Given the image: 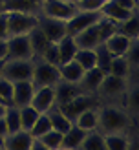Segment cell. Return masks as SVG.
<instances>
[{
	"label": "cell",
	"mask_w": 139,
	"mask_h": 150,
	"mask_svg": "<svg viewBox=\"0 0 139 150\" xmlns=\"http://www.w3.org/2000/svg\"><path fill=\"white\" fill-rule=\"evenodd\" d=\"M132 123V115L119 104H99L97 108V130L101 134L126 132Z\"/></svg>",
	"instance_id": "6da1fadb"
},
{
	"label": "cell",
	"mask_w": 139,
	"mask_h": 150,
	"mask_svg": "<svg viewBox=\"0 0 139 150\" xmlns=\"http://www.w3.org/2000/svg\"><path fill=\"white\" fill-rule=\"evenodd\" d=\"M33 75V59H4L0 77L11 82L17 81H31Z\"/></svg>",
	"instance_id": "7a4b0ae2"
},
{
	"label": "cell",
	"mask_w": 139,
	"mask_h": 150,
	"mask_svg": "<svg viewBox=\"0 0 139 150\" xmlns=\"http://www.w3.org/2000/svg\"><path fill=\"white\" fill-rule=\"evenodd\" d=\"M128 79H121V77H115L112 73H104V77H102L101 84L97 88V92L95 95L99 97V101H115V99H121L124 97L128 90Z\"/></svg>",
	"instance_id": "3957f363"
},
{
	"label": "cell",
	"mask_w": 139,
	"mask_h": 150,
	"mask_svg": "<svg viewBox=\"0 0 139 150\" xmlns=\"http://www.w3.org/2000/svg\"><path fill=\"white\" fill-rule=\"evenodd\" d=\"M7 15V33L9 37L28 35L39 24V13H22V11H9Z\"/></svg>",
	"instance_id": "277c9868"
},
{
	"label": "cell",
	"mask_w": 139,
	"mask_h": 150,
	"mask_svg": "<svg viewBox=\"0 0 139 150\" xmlns=\"http://www.w3.org/2000/svg\"><path fill=\"white\" fill-rule=\"evenodd\" d=\"M61 81V73H59V66L49 64L42 59H33V75L31 82L35 88L39 86H55Z\"/></svg>",
	"instance_id": "5b68a950"
},
{
	"label": "cell",
	"mask_w": 139,
	"mask_h": 150,
	"mask_svg": "<svg viewBox=\"0 0 139 150\" xmlns=\"http://www.w3.org/2000/svg\"><path fill=\"white\" fill-rule=\"evenodd\" d=\"M99 104H101V101H99V97L95 95V93L83 92V93H79L77 97H73L70 103H66V104H62V106H59V108H61L62 114L73 123L79 114H83V112L88 110V108L99 106Z\"/></svg>",
	"instance_id": "8992f818"
},
{
	"label": "cell",
	"mask_w": 139,
	"mask_h": 150,
	"mask_svg": "<svg viewBox=\"0 0 139 150\" xmlns=\"http://www.w3.org/2000/svg\"><path fill=\"white\" fill-rule=\"evenodd\" d=\"M79 9L75 4L66 2V0H44L39 7V15L44 17H51V18H59V20H70Z\"/></svg>",
	"instance_id": "52a82bcc"
},
{
	"label": "cell",
	"mask_w": 139,
	"mask_h": 150,
	"mask_svg": "<svg viewBox=\"0 0 139 150\" xmlns=\"http://www.w3.org/2000/svg\"><path fill=\"white\" fill-rule=\"evenodd\" d=\"M101 17H102L101 11H77L70 20H66V31L73 37L75 33L83 31L84 28L97 24Z\"/></svg>",
	"instance_id": "ba28073f"
},
{
	"label": "cell",
	"mask_w": 139,
	"mask_h": 150,
	"mask_svg": "<svg viewBox=\"0 0 139 150\" xmlns=\"http://www.w3.org/2000/svg\"><path fill=\"white\" fill-rule=\"evenodd\" d=\"M7 42V57L6 59H33L31 44H29L28 35H17L9 37L6 40Z\"/></svg>",
	"instance_id": "9c48e42d"
},
{
	"label": "cell",
	"mask_w": 139,
	"mask_h": 150,
	"mask_svg": "<svg viewBox=\"0 0 139 150\" xmlns=\"http://www.w3.org/2000/svg\"><path fill=\"white\" fill-rule=\"evenodd\" d=\"M39 28L44 31V35L48 37L49 42H59L64 35H68V31H66V22L64 20L51 18V17H44V15H39Z\"/></svg>",
	"instance_id": "30bf717a"
},
{
	"label": "cell",
	"mask_w": 139,
	"mask_h": 150,
	"mask_svg": "<svg viewBox=\"0 0 139 150\" xmlns=\"http://www.w3.org/2000/svg\"><path fill=\"white\" fill-rule=\"evenodd\" d=\"M29 104H31V106L39 112V114H46V112L55 104L53 86H39V88H35Z\"/></svg>",
	"instance_id": "8fae6325"
},
{
	"label": "cell",
	"mask_w": 139,
	"mask_h": 150,
	"mask_svg": "<svg viewBox=\"0 0 139 150\" xmlns=\"http://www.w3.org/2000/svg\"><path fill=\"white\" fill-rule=\"evenodd\" d=\"M53 92H55V104H57V106H62V104L70 103L73 97H77L79 93H83L84 90L80 88L79 82H68V81L61 79L53 86Z\"/></svg>",
	"instance_id": "7c38bea8"
},
{
	"label": "cell",
	"mask_w": 139,
	"mask_h": 150,
	"mask_svg": "<svg viewBox=\"0 0 139 150\" xmlns=\"http://www.w3.org/2000/svg\"><path fill=\"white\" fill-rule=\"evenodd\" d=\"M2 145L6 150H29V146H31V134L28 130L18 128V130L7 134L2 139Z\"/></svg>",
	"instance_id": "4fadbf2b"
},
{
	"label": "cell",
	"mask_w": 139,
	"mask_h": 150,
	"mask_svg": "<svg viewBox=\"0 0 139 150\" xmlns=\"http://www.w3.org/2000/svg\"><path fill=\"white\" fill-rule=\"evenodd\" d=\"M73 40H75V46L79 50H95L97 44H101L99 40V33H97V26H88L83 31H79L73 35Z\"/></svg>",
	"instance_id": "5bb4252c"
},
{
	"label": "cell",
	"mask_w": 139,
	"mask_h": 150,
	"mask_svg": "<svg viewBox=\"0 0 139 150\" xmlns=\"http://www.w3.org/2000/svg\"><path fill=\"white\" fill-rule=\"evenodd\" d=\"M33 82L31 81H17L13 82V104L15 106H26L31 101V95H33Z\"/></svg>",
	"instance_id": "9a60e30c"
},
{
	"label": "cell",
	"mask_w": 139,
	"mask_h": 150,
	"mask_svg": "<svg viewBox=\"0 0 139 150\" xmlns=\"http://www.w3.org/2000/svg\"><path fill=\"white\" fill-rule=\"evenodd\" d=\"M130 42H132L130 37H126L121 31H115L112 37H108L104 40V46L108 48L110 53H112V57H121V55H124L128 51Z\"/></svg>",
	"instance_id": "2e32d148"
},
{
	"label": "cell",
	"mask_w": 139,
	"mask_h": 150,
	"mask_svg": "<svg viewBox=\"0 0 139 150\" xmlns=\"http://www.w3.org/2000/svg\"><path fill=\"white\" fill-rule=\"evenodd\" d=\"M102 77H104V71L99 70L97 66H93V68H90V70H84L83 79L79 81V84H80V88H83L84 92L95 93L97 88H99V84H101V81H102Z\"/></svg>",
	"instance_id": "e0dca14e"
},
{
	"label": "cell",
	"mask_w": 139,
	"mask_h": 150,
	"mask_svg": "<svg viewBox=\"0 0 139 150\" xmlns=\"http://www.w3.org/2000/svg\"><path fill=\"white\" fill-rule=\"evenodd\" d=\"M86 136V130L79 128L77 125H73L68 132L62 134V143H61V150H79L80 143Z\"/></svg>",
	"instance_id": "ac0fdd59"
},
{
	"label": "cell",
	"mask_w": 139,
	"mask_h": 150,
	"mask_svg": "<svg viewBox=\"0 0 139 150\" xmlns=\"http://www.w3.org/2000/svg\"><path fill=\"white\" fill-rule=\"evenodd\" d=\"M28 39H29V44H31V51H33V59H39L42 53H44V50L48 48V37L44 35V31L39 28V24H37L31 31L28 33Z\"/></svg>",
	"instance_id": "d6986e66"
},
{
	"label": "cell",
	"mask_w": 139,
	"mask_h": 150,
	"mask_svg": "<svg viewBox=\"0 0 139 150\" xmlns=\"http://www.w3.org/2000/svg\"><path fill=\"white\" fill-rule=\"evenodd\" d=\"M59 73H61V79L62 81H68V82H79L83 79V66H80L75 59H71L68 62H62L59 64Z\"/></svg>",
	"instance_id": "ffe728a7"
},
{
	"label": "cell",
	"mask_w": 139,
	"mask_h": 150,
	"mask_svg": "<svg viewBox=\"0 0 139 150\" xmlns=\"http://www.w3.org/2000/svg\"><path fill=\"white\" fill-rule=\"evenodd\" d=\"M48 117H49V123H51V128L53 130H57V132H61V134H64V132H68L71 126H73V123L70 121L68 117H66L62 112H61V108L57 106V104H53L48 112Z\"/></svg>",
	"instance_id": "44dd1931"
},
{
	"label": "cell",
	"mask_w": 139,
	"mask_h": 150,
	"mask_svg": "<svg viewBox=\"0 0 139 150\" xmlns=\"http://www.w3.org/2000/svg\"><path fill=\"white\" fill-rule=\"evenodd\" d=\"M104 136L106 150H128L132 148V141L126 136V132H112V134H102Z\"/></svg>",
	"instance_id": "7402d4cb"
},
{
	"label": "cell",
	"mask_w": 139,
	"mask_h": 150,
	"mask_svg": "<svg viewBox=\"0 0 139 150\" xmlns=\"http://www.w3.org/2000/svg\"><path fill=\"white\" fill-rule=\"evenodd\" d=\"M101 13L104 15V17H108V18H112V20H115V22H119V24H121L123 20H126L130 15H132L130 9H126V7L119 6L117 2H114V0H108V2L101 7Z\"/></svg>",
	"instance_id": "603a6c76"
},
{
	"label": "cell",
	"mask_w": 139,
	"mask_h": 150,
	"mask_svg": "<svg viewBox=\"0 0 139 150\" xmlns=\"http://www.w3.org/2000/svg\"><path fill=\"white\" fill-rule=\"evenodd\" d=\"M79 150H106L104 136H102L97 128H95V130H88Z\"/></svg>",
	"instance_id": "cb8c5ba5"
},
{
	"label": "cell",
	"mask_w": 139,
	"mask_h": 150,
	"mask_svg": "<svg viewBox=\"0 0 139 150\" xmlns=\"http://www.w3.org/2000/svg\"><path fill=\"white\" fill-rule=\"evenodd\" d=\"M57 44H59V59H61V64L71 61V59L75 57L77 50H79V48L75 46V40H73L71 35H64Z\"/></svg>",
	"instance_id": "d4e9b609"
},
{
	"label": "cell",
	"mask_w": 139,
	"mask_h": 150,
	"mask_svg": "<svg viewBox=\"0 0 139 150\" xmlns=\"http://www.w3.org/2000/svg\"><path fill=\"white\" fill-rule=\"evenodd\" d=\"M97 108L99 106H93V108H88L84 110L83 114H79L75 117V121H73V125H77L79 128L83 130H95L97 128Z\"/></svg>",
	"instance_id": "484cf974"
},
{
	"label": "cell",
	"mask_w": 139,
	"mask_h": 150,
	"mask_svg": "<svg viewBox=\"0 0 139 150\" xmlns=\"http://www.w3.org/2000/svg\"><path fill=\"white\" fill-rule=\"evenodd\" d=\"M108 73L115 75V77H121V79H128V81H130L132 70H130V64H128V61H126V57H124V55H121V57H112Z\"/></svg>",
	"instance_id": "4316f807"
},
{
	"label": "cell",
	"mask_w": 139,
	"mask_h": 150,
	"mask_svg": "<svg viewBox=\"0 0 139 150\" xmlns=\"http://www.w3.org/2000/svg\"><path fill=\"white\" fill-rule=\"evenodd\" d=\"M95 26H97V33H99V40L101 42H104L108 37H112L115 31H119V22L108 18V17H104V15L99 18V22Z\"/></svg>",
	"instance_id": "83f0119b"
},
{
	"label": "cell",
	"mask_w": 139,
	"mask_h": 150,
	"mask_svg": "<svg viewBox=\"0 0 139 150\" xmlns=\"http://www.w3.org/2000/svg\"><path fill=\"white\" fill-rule=\"evenodd\" d=\"M119 31L124 33L126 37H130V39H139V15H137V9H134L130 17L119 24Z\"/></svg>",
	"instance_id": "f1b7e54d"
},
{
	"label": "cell",
	"mask_w": 139,
	"mask_h": 150,
	"mask_svg": "<svg viewBox=\"0 0 139 150\" xmlns=\"http://www.w3.org/2000/svg\"><path fill=\"white\" fill-rule=\"evenodd\" d=\"M4 11H22V13H39V6H35L29 0H2Z\"/></svg>",
	"instance_id": "f546056e"
},
{
	"label": "cell",
	"mask_w": 139,
	"mask_h": 150,
	"mask_svg": "<svg viewBox=\"0 0 139 150\" xmlns=\"http://www.w3.org/2000/svg\"><path fill=\"white\" fill-rule=\"evenodd\" d=\"M18 112H20V128L29 132V130H31V126H33V123L37 121V117H39V112H37L31 104L20 106Z\"/></svg>",
	"instance_id": "4dcf8cb0"
},
{
	"label": "cell",
	"mask_w": 139,
	"mask_h": 150,
	"mask_svg": "<svg viewBox=\"0 0 139 150\" xmlns=\"http://www.w3.org/2000/svg\"><path fill=\"white\" fill-rule=\"evenodd\" d=\"M4 119H6V125H7V134L9 132H15L20 128V112H18V106L15 104H9L4 112Z\"/></svg>",
	"instance_id": "1f68e13d"
},
{
	"label": "cell",
	"mask_w": 139,
	"mask_h": 150,
	"mask_svg": "<svg viewBox=\"0 0 139 150\" xmlns=\"http://www.w3.org/2000/svg\"><path fill=\"white\" fill-rule=\"evenodd\" d=\"M95 57H97V68L102 70L104 73H108V68H110V61H112V53L108 51V48L104 46V42H101L95 46Z\"/></svg>",
	"instance_id": "d6a6232c"
},
{
	"label": "cell",
	"mask_w": 139,
	"mask_h": 150,
	"mask_svg": "<svg viewBox=\"0 0 139 150\" xmlns=\"http://www.w3.org/2000/svg\"><path fill=\"white\" fill-rule=\"evenodd\" d=\"M42 143H44V148L46 150H61V143H62V134L57 132V130H48L44 136L39 137Z\"/></svg>",
	"instance_id": "836d02e7"
},
{
	"label": "cell",
	"mask_w": 139,
	"mask_h": 150,
	"mask_svg": "<svg viewBox=\"0 0 139 150\" xmlns=\"http://www.w3.org/2000/svg\"><path fill=\"white\" fill-rule=\"evenodd\" d=\"M75 61L83 66V70H90L97 64V57H95V50H77Z\"/></svg>",
	"instance_id": "e575fe53"
},
{
	"label": "cell",
	"mask_w": 139,
	"mask_h": 150,
	"mask_svg": "<svg viewBox=\"0 0 139 150\" xmlns=\"http://www.w3.org/2000/svg\"><path fill=\"white\" fill-rule=\"evenodd\" d=\"M48 130H51V123H49L48 114H39V117H37V121L33 123L29 134H31V137H40V136H44Z\"/></svg>",
	"instance_id": "d590c367"
},
{
	"label": "cell",
	"mask_w": 139,
	"mask_h": 150,
	"mask_svg": "<svg viewBox=\"0 0 139 150\" xmlns=\"http://www.w3.org/2000/svg\"><path fill=\"white\" fill-rule=\"evenodd\" d=\"M124 97H126V112L130 115H135L137 114V84L134 82V86L128 84V90L126 93H124Z\"/></svg>",
	"instance_id": "8d00e7d4"
},
{
	"label": "cell",
	"mask_w": 139,
	"mask_h": 150,
	"mask_svg": "<svg viewBox=\"0 0 139 150\" xmlns=\"http://www.w3.org/2000/svg\"><path fill=\"white\" fill-rule=\"evenodd\" d=\"M0 101L6 106L13 104V82L4 79V77H0Z\"/></svg>",
	"instance_id": "74e56055"
},
{
	"label": "cell",
	"mask_w": 139,
	"mask_h": 150,
	"mask_svg": "<svg viewBox=\"0 0 139 150\" xmlns=\"http://www.w3.org/2000/svg\"><path fill=\"white\" fill-rule=\"evenodd\" d=\"M39 59H42V61H46V62H49V64L59 66V64H61V59H59V44H57V42H49L48 48L44 50V53H42Z\"/></svg>",
	"instance_id": "f35d334b"
},
{
	"label": "cell",
	"mask_w": 139,
	"mask_h": 150,
	"mask_svg": "<svg viewBox=\"0 0 139 150\" xmlns=\"http://www.w3.org/2000/svg\"><path fill=\"white\" fill-rule=\"evenodd\" d=\"M108 0H77L75 7L79 11H101V7Z\"/></svg>",
	"instance_id": "ab89813d"
},
{
	"label": "cell",
	"mask_w": 139,
	"mask_h": 150,
	"mask_svg": "<svg viewBox=\"0 0 139 150\" xmlns=\"http://www.w3.org/2000/svg\"><path fill=\"white\" fill-rule=\"evenodd\" d=\"M9 33H7V15L2 13L0 15V40H7Z\"/></svg>",
	"instance_id": "60d3db41"
},
{
	"label": "cell",
	"mask_w": 139,
	"mask_h": 150,
	"mask_svg": "<svg viewBox=\"0 0 139 150\" xmlns=\"http://www.w3.org/2000/svg\"><path fill=\"white\" fill-rule=\"evenodd\" d=\"M114 2H117L119 6L126 7V9H130V11L137 9V0H114Z\"/></svg>",
	"instance_id": "b9f144b4"
},
{
	"label": "cell",
	"mask_w": 139,
	"mask_h": 150,
	"mask_svg": "<svg viewBox=\"0 0 139 150\" xmlns=\"http://www.w3.org/2000/svg\"><path fill=\"white\" fill-rule=\"evenodd\" d=\"M7 136V125H6V119H4V115L0 117V137H6Z\"/></svg>",
	"instance_id": "7bdbcfd3"
},
{
	"label": "cell",
	"mask_w": 139,
	"mask_h": 150,
	"mask_svg": "<svg viewBox=\"0 0 139 150\" xmlns=\"http://www.w3.org/2000/svg\"><path fill=\"white\" fill-rule=\"evenodd\" d=\"M6 57H7V42L0 40V61H4Z\"/></svg>",
	"instance_id": "ee69618b"
},
{
	"label": "cell",
	"mask_w": 139,
	"mask_h": 150,
	"mask_svg": "<svg viewBox=\"0 0 139 150\" xmlns=\"http://www.w3.org/2000/svg\"><path fill=\"white\" fill-rule=\"evenodd\" d=\"M6 108H7V106H6V104H4L2 101H0V117L4 115V112H6Z\"/></svg>",
	"instance_id": "f6af8a7d"
},
{
	"label": "cell",
	"mask_w": 139,
	"mask_h": 150,
	"mask_svg": "<svg viewBox=\"0 0 139 150\" xmlns=\"http://www.w3.org/2000/svg\"><path fill=\"white\" fill-rule=\"evenodd\" d=\"M29 2H33V4H35V6H39V7H40V4H42V2H44V0H29Z\"/></svg>",
	"instance_id": "bcb514c9"
},
{
	"label": "cell",
	"mask_w": 139,
	"mask_h": 150,
	"mask_svg": "<svg viewBox=\"0 0 139 150\" xmlns=\"http://www.w3.org/2000/svg\"><path fill=\"white\" fill-rule=\"evenodd\" d=\"M2 13H6V11H4V4H2V0H0V15H2Z\"/></svg>",
	"instance_id": "7dc6e473"
},
{
	"label": "cell",
	"mask_w": 139,
	"mask_h": 150,
	"mask_svg": "<svg viewBox=\"0 0 139 150\" xmlns=\"http://www.w3.org/2000/svg\"><path fill=\"white\" fill-rule=\"evenodd\" d=\"M4 148V145H2V137H0V150H2Z\"/></svg>",
	"instance_id": "c3c4849f"
},
{
	"label": "cell",
	"mask_w": 139,
	"mask_h": 150,
	"mask_svg": "<svg viewBox=\"0 0 139 150\" xmlns=\"http://www.w3.org/2000/svg\"><path fill=\"white\" fill-rule=\"evenodd\" d=\"M66 2H71V4H75V2H77V0H66Z\"/></svg>",
	"instance_id": "681fc988"
},
{
	"label": "cell",
	"mask_w": 139,
	"mask_h": 150,
	"mask_svg": "<svg viewBox=\"0 0 139 150\" xmlns=\"http://www.w3.org/2000/svg\"><path fill=\"white\" fill-rule=\"evenodd\" d=\"M2 62H4V61H0V70H2Z\"/></svg>",
	"instance_id": "f907efd6"
}]
</instances>
